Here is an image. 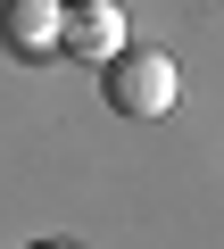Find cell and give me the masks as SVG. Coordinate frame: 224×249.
I'll use <instances>...</instances> for the list:
<instances>
[{"instance_id":"1","label":"cell","mask_w":224,"mask_h":249,"mask_svg":"<svg viewBox=\"0 0 224 249\" xmlns=\"http://www.w3.org/2000/svg\"><path fill=\"white\" fill-rule=\"evenodd\" d=\"M100 91H108V108H117V116H166L183 83H174V58H166V50L125 42L117 58L100 67Z\"/></svg>"},{"instance_id":"2","label":"cell","mask_w":224,"mask_h":249,"mask_svg":"<svg viewBox=\"0 0 224 249\" xmlns=\"http://www.w3.org/2000/svg\"><path fill=\"white\" fill-rule=\"evenodd\" d=\"M67 9L75 0H0V50L25 67L67 58Z\"/></svg>"},{"instance_id":"3","label":"cell","mask_w":224,"mask_h":249,"mask_svg":"<svg viewBox=\"0 0 224 249\" xmlns=\"http://www.w3.org/2000/svg\"><path fill=\"white\" fill-rule=\"evenodd\" d=\"M117 50H125V17L108 9V0H75V9H67V58L108 67Z\"/></svg>"},{"instance_id":"4","label":"cell","mask_w":224,"mask_h":249,"mask_svg":"<svg viewBox=\"0 0 224 249\" xmlns=\"http://www.w3.org/2000/svg\"><path fill=\"white\" fill-rule=\"evenodd\" d=\"M42 249H67V241H42Z\"/></svg>"}]
</instances>
